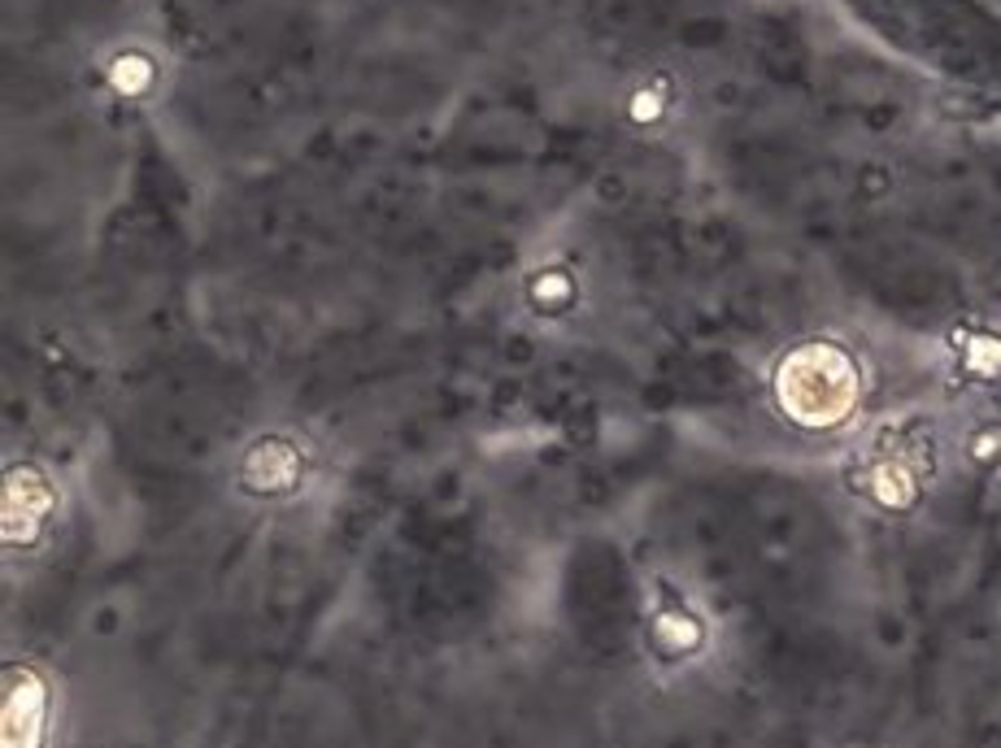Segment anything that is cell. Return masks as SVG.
<instances>
[{
  "mask_svg": "<svg viewBox=\"0 0 1001 748\" xmlns=\"http://www.w3.org/2000/svg\"><path fill=\"white\" fill-rule=\"evenodd\" d=\"M776 397L801 426H836L858 405V366L836 344H801L776 375Z\"/></svg>",
  "mask_w": 1001,
  "mask_h": 748,
  "instance_id": "6da1fadb",
  "label": "cell"
},
{
  "mask_svg": "<svg viewBox=\"0 0 1001 748\" xmlns=\"http://www.w3.org/2000/svg\"><path fill=\"white\" fill-rule=\"evenodd\" d=\"M49 692L31 671H9L4 679V748H44Z\"/></svg>",
  "mask_w": 1001,
  "mask_h": 748,
  "instance_id": "7a4b0ae2",
  "label": "cell"
},
{
  "mask_svg": "<svg viewBox=\"0 0 1001 748\" xmlns=\"http://www.w3.org/2000/svg\"><path fill=\"white\" fill-rule=\"evenodd\" d=\"M653 644L662 649V657H688L702 644V622L684 610L657 613L653 622Z\"/></svg>",
  "mask_w": 1001,
  "mask_h": 748,
  "instance_id": "3957f363",
  "label": "cell"
},
{
  "mask_svg": "<svg viewBox=\"0 0 1001 748\" xmlns=\"http://www.w3.org/2000/svg\"><path fill=\"white\" fill-rule=\"evenodd\" d=\"M871 492H875V501H879V505H888V509H910V505H915V496H919V487H915L910 471H902V466H879V471H875V483H871Z\"/></svg>",
  "mask_w": 1001,
  "mask_h": 748,
  "instance_id": "277c9868",
  "label": "cell"
},
{
  "mask_svg": "<svg viewBox=\"0 0 1001 748\" xmlns=\"http://www.w3.org/2000/svg\"><path fill=\"white\" fill-rule=\"evenodd\" d=\"M967 370L971 375H984V379H998L1001 375V336H976L967 344Z\"/></svg>",
  "mask_w": 1001,
  "mask_h": 748,
  "instance_id": "5b68a950",
  "label": "cell"
},
{
  "mask_svg": "<svg viewBox=\"0 0 1001 748\" xmlns=\"http://www.w3.org/2000/svg\"><path fill=\"white\" fill-rule=\"evenodd\" d=\"M971 457H976L980 466H998L1001 462V426H989V431H980V435L971 440Z\"/></svg>",
  "mask_w": 1001,
  "mask_h": 748,
  "instance_id": "8992f818",
  "label": "cell"
}]
</instances>
